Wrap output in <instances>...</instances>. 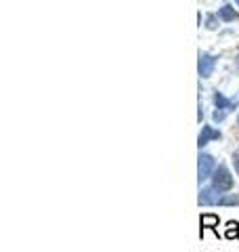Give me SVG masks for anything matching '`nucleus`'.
Here are the masks:
<instances>
[{"instance_id": "obj_1", "label": "nucleus", "mask_w": 239, "mask_h": 252, "mask_svg": "<svg viewBox=\"0 0 239 252\" xmlns=\"http://www.w3.org/2000/svg\"><path fill=\"white\" fill-rule=\"evenodd\" d=\"M210 179H212V187L218 189L220 193L231 191V189H233V177H231V172H229V168L225 166V164L216 166V170L212 172Z\"/></svg>"}, {"instance_id": "obj_2", "label": "nucleus", "mask_w": 239, "mask_h": 252, "mask_svg": "<svg viewBox=\"0 0 239 252\" xmlns=\"http://www.w3.org/2000/svg\"><path fill=\"white\" fill-rule=\"evenodd\" d=\"M214 105H216V112H214L212 114V118H214V122H222V120H225V118H227V114L229 112H233V109L237 107V99L235 101H231V99H227L225 97V94H222V93H214Z\"/></svg>"}, {"instance_id": "obj_3", "label": "nucleus", "mask_w": 239, "mask_h": 252, "mask_svg": "<svg viewBox=\"0 0 239 252\" xmlns=\"http://www.w3.org/2000/svg\"><path fill=\"white\" fill-rule=\"evenodd\" d=\"M216 170V162L210 154H202L199 152V158H197V183L202 185L206 179L212 177V172Z\"/></svg>"}, {"instance_id": "obj_4", "label": "nucleus", "mask_w": 239, "mask_h": 252, "mask_svg": "<svg viewBox=\"0 0 239 252\" xmlns=\"http://www.w3.org/2000/svg\"><path fill=\"white\" fill-rule=\"evenodd\" d=\"M214 65H216V57L210 53H199V63H197V69H199V76L202 78H210L214 72Z\"/></svg>"}, {"instance_id": "obj_5", "label": "nucleus", "mask_w": 239, "mask_h": 252, "mask_svg": "<svg viewBox=\"0 0 239 252\" xmlns=\"http://www.w3.org/2000/svg\"><path fill=\"white\" fill-rule=\"evenodd\" d=\"M222 139V132L216 130V128H212V126H204L202 132H199V137H197V147H199V152H202V147H206L210 143V141H220Z\"/></svg>"}, {"instance_id": "obj_6", "label": "nucleus", "mask_w": 239, "mask_h": 252, "mask_svg": "<svg viewBox=\"0 0 239 252\" xmlns=\"http://www.w3.org/2000/svg\"><path fill=\"white\" fill-rule=\"evenodd\" d=\"M220 191L218 189H214V187H206V189H199V206H210V204H218L220 200Z\"/></svg>"}, {"instance_id": "obj_7", "label": "nucleus", "mask_w": 239, "mask_h": 252, "mask_svg": "<svg viewBox=\"0 0 239 252\" xmlns=\"http://www.w3.org/2000/svg\"><path fill=\"white\" fill-rule=\"evenodd\" d=\"M218 223H220V219L216 217V215H202V219H199V225H202V231H199V235L204 238V231L206 229H212L214 233L218 235Z\"/></svg>"}, {"instance_id": "obj_8", "label": "nucleus", "mask_w": 239, "mask_h": 252, "mask_svg": "<svg viewBox=\"0 0 239 252\" xmlns=\"http://www.w3.org/2000/svg\"><path fill=\"white\" fill-rule=\"evenodd\" d=\"M225 238L227 240H237L239 238V223H237V220H229V223H227Z\"/></svg>"}, {"instance_id": "obj_9", "label": "nucleus", "mask_w": 239, "mask_h": 252, "mask_svg": "<svg viewBox=\"0 0 239 252\" xmlns=\"http://www.w3.org/2000/svg\"><path fill=\"white\" fill-rule=\"evenodd\" d=\"M237 17H239V15H237V11H235L231 4H225V6L220 9V19H225V21H235Z\"/></svg>"}, {"instance_id": "obj_10", "label": "nucleus", "mask_w": 239, "mask_h": 252, "mask_svg": "<svg viewBox=\"0 0 239 252\" xmlns=\"http://www.w3.org/2000/svg\"><path fill=\"white\" fill-rule=\"evenodd\" d=\"M218 204H220V206H239V193H229V195H220Z\"/></svg>"}, {"instance_id": "obj_11", "label": "nucleus", "mask_w": 239, "mask_h": 252, "mask_svg": "<svg viewBox=\"0 0 239 252\" xmlns=\"http://www.w3.org/2000/svg\"><path fill=\"white\" fill-rule=\"evenodd\" d=\"M231 162H233V166H235V172L239 175V147L233 152V158H231Z\"/></svg>"}, {"instance_id": "obj_12", "label": "nucleus", "mask_w": 239, "mask_h": 252, "mask_svg": "<svg viewBox=\"0 0 239 252\" xmlns=\"http://www.w3.org/2000/svg\"><path fill=\"white\" fill-rule=\"evenodd\" d=\"M206 26H208L210 30H216V17H214V15H210L208 21H206Z\"/></svg>"}, {"instance_id": "obj_13", "label": "nucleus", "mask_w": 239, "mask_h": 252, "mask_svg": "<svg viewBox=\"0 0 239 252\" xmlns=\"http://www.w3.org/2000/svg\"><path fill=\"white\" fill-rule=\"evenodd\" d=\"M235 2H237V4H239V0H235Z\"/></svg>"}, {"instance_id": "obj_14", "label": "nucleus", "mask_w": 239, "mask_h": 252, "mask_svg": "<svg viewBox=\"0 0 239 252\" xmlns=\"http://www.w3.org/2000/svg\"><path fill=\"white\" fill-rule=\"evenodd\" d=\"M237 122H239V120H237Z\"/></svg>"}]
</instances>
